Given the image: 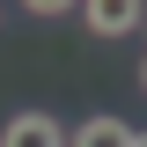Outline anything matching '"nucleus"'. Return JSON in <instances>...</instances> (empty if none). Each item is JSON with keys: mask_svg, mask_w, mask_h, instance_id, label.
Returning a JSON list of instances; mask_svg holds the SVG:
<instances>
[{"mask_svg": "<svg viewBox=\"0 0 147 147\" xmlns=\"http://www.w3.org/2000/svg\"><path fill=\"white\" fill-rule=\"evenodd\" d=\"M74 15L88 22V37H132L140 30V15H147V0H81V7H74Z\"/></svg>", "mask_w": 147, "mask_h": 147, "instance_id": "nucleus-1", "label": "nucleus"}, {"mask_svg": "<svg viewBox=\"0 0 147 147\" xmlns=\"http://www.w3.org/2000/svg\"><path fill=\"white\" fill-rule=\"evenodd\" d=\"M0 147H66V125H59L52 110H15L0 125Z\"/></svg>", "mask_w": 147, "mask_h": 147, "instance_id": "nucleus-2", "label": "nucleus"}, {"mask_svg": "<svg viewBox=\"0 0 147 147\" xmlns=\"http://www.w3.org/2000/svg\"><path fill=\"white\" fill-rule=\"evenodd\" d=\"M66 147H132V125L110 118V110H96V118H81V125L66 132Z\"/></svg>", "mask_w": 147, "mask_h": 147, "instance_id": "nucleus-3", "label": "nucleus"}, {"mask_svg": "<svg viewBox=\"0 0 147 147\" xmlns=\"http://www.w3.org/2000/svg\"><path fill=\"white\" fill-rule=\"evenodd\" d=\"M22 7H30V15H44V22H52V15H74L81 0H22Z\"/></svg>", "mask_w": 147, "mask_h": 147, "instance_id": "nucleus-4", "label": "nucleus"}, {"mask_svg": "<svg viewBox=\"0 0 147 147\" xmlns=\"http://www.w3.org/2000/svg\"><path fill=\"white\" fill-rule=\"evenodd\" d=\"M140 96H147V59H140Z\"/></svg>", "mask_w": 147, "mask_h": 147, "instance_id": "nucleus-5", "label": "nucleus"}, {"mask_svg": "<svg viewBox=\"0 0 147 147\" xmlns=\"http://www.w3.org/2000/svg\"><path fill=\"white\" fill-rule=\"evenodd\" d=\"M132 147H147V132H132Z\"/></svg>", "mask_w": 147, "mask_h": 147, "instance_id": "nucleus-6", "label": "nucleus"}, {"mask_svg": "<svg viewBox=\"0 0 147 147\" xmlns=\"http://www.w3.org/2000/svg\"><path fill=\"white\" fill-rule=\"evenodd\" d=\"M140 30H147V15H140Z\"/></svg>", "mask_w": 147, "mask_h": 147, "instance_id": "nucleus-7", "label": "nucleus"}]
</instances>
